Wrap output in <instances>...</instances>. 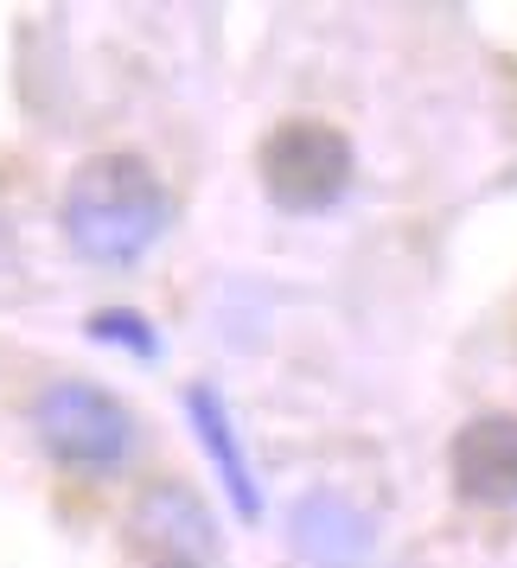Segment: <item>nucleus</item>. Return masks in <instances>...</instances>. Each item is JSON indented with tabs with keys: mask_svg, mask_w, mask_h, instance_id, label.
Returning a JSON list of instances; mask_svg holds the SVG:
<instances>
[{
	"mask_svg": "<svg viewBox=\"0 0 517 568\" xmlns=\"http://www.w3.org/2000/svg\"><path fill=\"white\" fill-rule=\"evenodd\" d=\"M166 224H173V199L141 154H97L64 185V236L78 243V256L103 268L141 262Z\"/></svg>",
	"mask_w": 517,
	"mask_h": 568,
	"instance_id": "nucleus-1",
	"label": "nucleus"
},
{
	"mask_svg": "<svg viewBox=\"0 0 517 568\" xmlns=\"http://www.w3.org/2000/svg\"><path fill=\"white\" fill-rule=\"evenodd\" d=\"M262 192L275 199L294 217H313V211H333L352 185V141L333 129V122H282L262 141Z\"/></svg>",
	"mask_w": 517,
	"mask_h": 568,
	"instance_id": "nucleus-2",
	"label": "nucleus"
},
{
	"mask_svg": "<svg viewBox=\"0 0 517 568\" xmlns=\"http://www.w3.org/2000/svg\"><path fill=\"white\" fill-rule=\"evenodd\" d=\"M32 422H39V440L52 447V460L83 466V473H109V466L129 460L134 447L129 409L103 384H83V377H64V384L45 389Z\"/></svg>",
	"mask_w": 517,
	"mask_h": 568,
	"instance_id": "nucleus-3",
	"label": "nucleus"
},
{
	"mask_svg": "<svg viewBox=\"0 0 517 568\" xmlns=\"http://www.w3.org/2000/svg\"><path fill=\"white\" fill-rule=\"evenodd\" d=\"M134 542L154 568H211V556H217L205 505L185 486H154L134 505Z\"/></svg>",
	"mask_w": 517,
	"mask_h": 568,
	"instance_id": "nucleus-4",
	"label": "nucleus"
},
{
	"mask_svg": "<svg viewBox=\"0 0 517 568\" xmlns=\"http://www.w3.org/2000/svg\"><path fill=\"white\" fill-rule=\"evenodd\" d=\"M454 486L473 505H517V415H473L454 435Z\"/></svg>",
	"mask_w": 517,
	"mask_h": 568,
	"instance_id": "nucleus-5",
	"label": "nucleus"
},
{
	"mask_svg": "<svg viewBox=\"0 0 517 568\" xmlns=\"http://www.w3.org/2000/svg\"><path fill=\"white\" fill-rule=\"evenodd\" d=\"M287 537L294 549L320 568H352L364 562L371 549H377V524L358 511V505H345L338 491H307L294 517H287Z\"/></svg>",
	"mask_w": 517,
	"mask_h": 568,
	"instance_id": "nucleus-6",
	"label": "nucleus"
},
{
	"mask_svg": "<svg viewBox=\"0 0 517 568\" xmlns=\"http://www.w3.org/2000/svg\"><path fill=\"white\" fill-rule=\"evenodd\" d=\"M185 409H192V428H199V440H205V454L217 460V479H224V491L236 498V511L256 517L262 511V491H256V473H250V454H243V440H236L231 415H224V403H217V389H185Z\"/></svg>",
	"mask_w": 517,
	"mask_h": 568,
	"instance_id": "nucleus-7",
	"label": "nucleus"
},
{
	"mask_svg": "<svg viewBox=\"0 0 517 568\" xmlns=\"http://www.w3.org/2000/svg\"><path fill=\"white\" fill-rule=\"evenodd\" d=\"M90 333L109 338V345H129V352H141V358H154V333L141 326V313H97Z\"/></svg>",
	"mask_w": 517,
	"mask_h": 568,
	"instance_id": "nucleus-8",
	"label": "nucleus"
}]
</instances>
